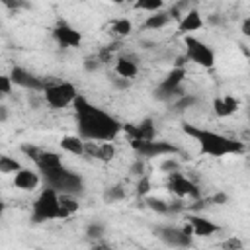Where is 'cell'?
Wrapping results in <instances>:
<instances>
[{"mask_svg":"<svg viewBox=\"0 0 250 250\" xmlns=\"http://www.w3.org/2000/svg\"><path fill=\"white\" fill-rule=\"evenodd\" d=\"M59 203H61V219L70 217L78 211V199L72 193H59Z\"/></svg>","mask_w":250,"mask_h":250,"instance_id":"44dd1931","label":"cell"},{"mask_svg":"<svg viewBox=\"0 0 250 250\" xmlns=\"http://www.w3.org/2000/svg\"><path fill=\"white\" fill-rule=\"evenodd\" d=\"M133 31V23L127 18H117L111 21V33L117 37H127Z\"/></svg>","mask_w":250,"mask_h":250,"instance_id":"603a6c76","label":"cell"},{"mask_svg":"<svg viewBox=\"0 0 250 250\" xmlns=\"http://www.w3.org/2000/svg\"><path fill=\"white\" fill-rule=\"evenodd\" d=\"M105 234V225L100 223V221H94L86 227V236L88 238H102Z\"/></svg>","mask_w":250,"mask_h":250,"instance_id":"83f0119b","label":"cell"},{"mask_svg":"<svg viewBox=\"0 0 250 250\" xmlns=\"http://www.w3.org/2000/svg\"><path fill=\"white\" fill-rule=\"evenodd\" d=\"M104 197H105V201H109V203H113V201H121V199H125V188L119 186V184L109 186V188L105 189Z\"/></svg>","mask_w":250,"mask_h":250,"instance_id":"484cf974","label":"cell"},{"mask_svg":"<svg viewBox=\"0 0 250 250\" xmlns=\"http://www.w3.org/2000/svg\"><path fill=\"white\" fill-rule=\"evenodd\" d=\"M21 168V162L10 154H0V174L8 176V174H16Z\"/></svg>","mask_w":250,"mask_h":250,"instance_id":"7402d4cb","label":"cell"},{"mask_svg":"<svg viewBox=\"0 0 250 250\" xmlns=\"http://www.w3.org/2000/svg\"><path fill=\"white\" fill-rule=\"evenodd\" d=\"M184 45H186V57L193 64H197L201 68H213L215 66V51L205 41H201L193 35H186Z\"/></svg>","mask_w":250,"mask_h":250,"instance_id":"8992f818","label":"cell"},{"mask_svg":"<svg viewBox=\"0 0 250 250\" xmlns=\"http://www.w3.org/2000/svg\"><path fill=\"white\" fill-rule=\"evenodd\" d=\"M186 78V70L182 66H176L172 68L158 84V88L154 90V96L158 100H170L172 96H180V86Z\"/></svg>","mask_w":250,"mask_h":250,"instance_id":"9c48e42d","label":"cell"},{"mask_svg":"<svg viewBox=\"0 0 250 250\" xmlns=\"http://www.w3.org/2000/svg\"><path fill=\"white\" fill-rule=\"evenodd\" d=\"M168 189L178 197H193V199H197L201 195L199 188L189 178H186L180 170L168 174Z\"/></svg>","mask_w":250,"mask_h":250,"instance_id":"30bf717a","label":"cell"},{"mask_svg":"<svg viewBox=\"0 0 250 250\" xmlns=\"http://www.w3.org/2000/svg\"><path fill=\"white\" fill-rule=\"evenodd\" d=\"M242 33H244V35H250V20H248V18L242 21Z\"/></svg>","mask_w":250,"mask_h":250,"instance_id":"74e56055","label":"cell"},{"mask_svg":"<svg viewBox=\"0 0 250 250\" xmlns=\"http://www.w3.org/2000/svg\"><path fill=\"white\" fill-rule=\"evenodd\" d=\"M125 131L129 133V139L131 141H148V139H154L152 119H145L139 125H125Z\"/></svg>","mask_w":250,"mask_h":250,"instance_id":"2e32d148","label":"cell"},{"mask_svg":"<svg viewBox=\"0 0 250 250\" xmlns=\"http://www.w3.org/2000/svg\"><path fill=\"white\" fill-rule=\"evenodd\" d=\"M170 20H172V16L168 14V12H164V10H158V12H150V16H146V20H145V29H150V31H158V29H162V27H166L168 23H170Z\"/></svg>","mask_w":250,"mask_h":250,"instance_id":"d6986e66","label":"cell"},{"mask_svg":"<svg viewBox=\"0 0 250 250\" xmlns=\"http://www.w3.org/2000/svg\"><path fill=\"white\" fill-rule=\"evenodd\" d=\"M145 205H146L150 211L158 213V215H168V201H164V199H160V197H146V199H145Z\"/></svg>","mask_w":250,"mask_h":250,"instance_id":"cb8c5ba5","label":"cell"},{"mask_svg":"<svg viewBox=\"0 0 250 250\" xmlns=\"http://www.w3.org/2000/svg\"><path fill=\"white\" fill-rule=\"evenodd\" d=\"M137 72H139V66H137V62H135L133 59H129V57H119V59L115 61V74H117V76L131 80V78L137 76Z\"/></svg>","mask_w":250,"mask_h":250,"instance_id":"ffe728a7","label":"cell"},{"mask_svg":"<svg viewBox=\"0 0 250 250\" xmlns=\"http://www.w3.org/2000/svg\"><path fill=\"white\" fill-rule=\"evenodd\" d=\"M4 6H8V8H12V10H18V8H27L29 4L25 2V0H0Z\"/></svg>","mask_w":250,"mask_h":250,"instance_id":"d6a6232c","label":"cell"},{"mask_svg":"<svg viewBox=\"0 0 250 250\" xmlns=\"http://www.w3.org/2000/svg\"><path fill=\"white\" fill-rule=\"evenodd\" d=\"M72 105L76 115V129L84 141H113L123 131V125L111 113L90 104L84 96L78 94Z\"/></svg>","mask_w":250,"mask_h":250,"instance_id":"6da1fadb","label":"cell"},{"mask_svg":"<svg viewBox=\"0 0 250 250\" xmlns=\"http://www.w3.org/2000/svg\"><path fill=\"white\" fill-rule=\"evenodd\" d=\"M143 170H145V164H143L141 158H137V160L133 162V166H131V172H133L135 176H143Z\"/></svg>","mask_w":250,"mask_h":250,"instance_id":"e575fe53","label":"cell"},{"mask_svg":"<svg viewBox=\"0 0 250 250\" xmlns=\"http://www.w3.org/2000/svg\"><path fill=\"white\" fill-rule=\"evenodd\" d=\"M39 172H41V180L45 182V186L53 188L59 193L78 195V193L84 191V180H82V176L76 174V172H72L70 168H66L62 162L61 164H55L51 168L39 170Z\"/></svg>","mask_w":250,"mask_h":250,"instance_id":"3957f363","label":"cell"},{"mask_svg":"<svg viewBox=\"0 0 250 250\" xmlns=\"http://www.w3.org/2000/svg\"><path fill=\"white\" fill-rule=\"evenodd\" d=\"M53 37H55V41H57L61 47H64V49L78 47V45L82 43V33H80L78 29H74L72 25L64 23V21H61V23H57V25L53 27Z\"/></svg>","mask_w":250,"mask_h":250,"instance_id":"7c38bea8","label":"cell"},{"mask_svg":"<svg viewBox=\"0 0 250 250\" xmlns=\"http://www.w3.org/2000/svg\"><path fill=\"white\" fill-rule=\"evenodd\" d=\"M160 170H162L164 174H170V172H178V170H180V162L174 158V154H170V156H166V158L160 162Z\"/></svg>","mask_w":250,"mask_h":250,"instance_id":"f1b7e54d","label":"cell"},{"mask_svg":"<svg viewBox=\"0 0 250 250\" xmlns=\"http://www.w3.org/2000/svg\"><path fill=\"white\" fill-rule=\"evenodd\" d=\"M223 248H242V244H240V240L230 238V240H227V242L223 244Z\"/></svg>","mask_w":250,"mask_h":250,"instance_id":"d590c367","label":"cell"},{"mask_svg":"<svg viewBox=\"0 0 250 250\" xmlns=\"http://www.w3.org/2000/svg\"><path fill=\"white\" fill-rule=\"evenodd\" d=\"M4 211H6V203H4L2 199H0V217L4 215Z\"/></svg>","mask_w":250,"mask_h":250,"instance_id":"ab89813d","label":"cell"},{"mask_svg":"<svg viewBox=\"0 0 250 250\" xmlns=\"http://www.w3.org/2000/svg\"><path fill=\"white\" fill-rule=\"evenodd\" d=\"M156 236L168 244V246H176V248H186V246H191V229L189 225L186 223L184 227H172V225H164V227H158L156 230Z\"/></svg>","mask_w":250,"mask_h":250,"instance_id":"ba28073f","label":"cell"},{"mask_svg":"<svg viewBox=\"0 0 250 250\" xmlns=\"http://www.w3.org/2000/svg\"><path fill=\"white\" fill-rule=\"evenodd\" d=\"M41 182V174L31 170V168H20L16 174H14V186L21 191H33Z\"/></svg>","mask_w":250,"mask_h":250,"instance_id":"5bb4252c","label":"cell"},{"mask_svg":"<svg viewBox=\"0 0 250 250\" xmlns=\"http://www.w3.org/2000/svg\"><path fill=\"white\" fill-rule=\"evenodd\" d=\"M12 78H10V74H0V94L2 96H6V94H10L12 92Z\"/></svg>","mask_w":250,"mask_h":250,"instance_id":"4dcf8cb0","label":"cell"},{"mask_svg":"<svg viewBox=\"0 0 250 250\" xmlns=\"http://www.w3.org/2000/svg\"><path fill=\"white\" fill-rule=\"evenodd\" d=\"M150 191V180H148V176H141V180L137 182V193L139 195H146Z\"/></svg>","mask_w":250,"mask_h":250,"instance_id":"f546056e","label":"cell"},{"mask_svg":"<svg viewBox=\"0 0 250 250\" xmlns=\"http://www.w3.org/2000/svg\"><path fill=\"white\" fill-rule=\"evenodd\" d=\"M188 225H189L193 236H203V238L213 236V234H217L221 230L219 225H215L211 219L201 217V215H189L188 217Z\"/></svg>","mask_w":250,"mask_h":250,"instance_id":"4fadbf2b","label":"cell"},{"mask_svg":"<svg viewBox=\"0 0 250 250\" xmlns=\"http://www.w3.org/2000/svg\"><path fill=\"white\" fill-rule=\"evenodd\" d=\"M137 10H145V12H158L164 8V0H133Z\"/></svg>","mask_w":250,"mask_h":250,"instance_id":"d4e9b609","label":"cell"},{"mask_svg":"<svg viewBox=\"0 0 250 250\" xmlns=\"http://www.w3.org/2000/svg\"><path fill=\"white\" fill-rule=\"evenodd\" d=\"M129 82H131V80H127V78H121V76H117V74H115V78H113V86H115V88H119V90H125V88H129Z\"/></svg>","mask_w":250,"mask_h":250,"instance_id":"836d02e7","label":"cell"},{"mask_svg":"<svg viewBox=\"0 0 250 250\" xmlns=\"http://www.w3.org/2000/svg\"><path fill=\"white\" fill-rule=\"evenodd\" d=\"M10 78H12V84H16V86H20L23 90H29V92H43V88L47 84L39 76H35L33 72H29V70H25L21 66H14L10 70Z\"/></svg>","mask_w":250,"mask_h":250,"instance_id":"8fae6325","label":"cell"},{"mask_svg":"<svg viewBox=\"0 0 250 250\" xmlns=\"http://www.w3.org/2000/svg\"><path fill=\"white\" fill-rule=\"evenodd\" d=\"M227 199H229V197H227L225 193H217V195L213 197V201H215V203H219V205H223V203H225Z\"/></svg>","mask_w":250,"mask_h":250,"instance_id":"8d00e7d4","label":"cell"},{"mask_svg":"<svg viewBox=\"0 0 250 250\" xmlns=\"http://www.w3.org/2000/svg\"><path fill=\"white\" fill-rule=\"evenodd\" d=\"M84 139L80 135H64L61 139V148L74 156H84Z\"/></svg>","mask_w":250,"mask_h":250,"instance_id":"ac0fdd59","label":"cell"},{"mask_svg":"<svg viewBox=\"0 0 250 250\" xmlns=\"http://www.w3.org/2000/svg\"><path fill=\"white\" fill-rule=\"evenodd\" d=\"M100 66H102V61H100L98 57H94V59L90 57V59L84 61V68H86L88 72H94V70H98Z\"/></svg>","mask_w":250,"mask_h":250,"instance_id":"1f68e13d","label":"cell"},{"mask_svg":"<svg viewBox=\"0 0 250 250\" xmlns=\"http://www.w3.org/2000/svg\"><path fill=\"white\" fill-rule=\"evenodd\" d=\"M195 104H197V98H195L193 94H180V98H178V102L174 104V107H176L178 111H182V109L193 107Z\"/></svg>","mask_w":250,"mask_h":250,"instance_id":"4316f807","label":"cell"},{"mask_svg":"<svg viewBox=\"0 0 250 250\" xmlns=\"http://www.w3.org/2000/svg\"><path fill=\"white\" fill-rule=\"evenodd\" d=\"M201 27H203V18H201L197 8H189V10H186L182 14V18H180V31L184 35H189V33H193V31H197Z\"/></svg>","mask_w":250,"mask_h":250,"instance_id":"9a60e30c","label":"cell"},{"mask_svg":"<svg viewBox=\"0 0 250 250\" xmlns=\"http://www.w3.org/2000/svg\"><path fill=\"white\" fill-rule=\"evenodd\" d=\"M131 146L139 154V158H154V156H170L178 154L180 148L168 141L148 139V141H131Z\"/></svg>","mask_w":250,"mask_h":250,"instance_id":"52a82bcc","label":"cell"},{"mask_svg":"<svg viewBox=\"0 0 250 250\" xmlns=\"http://www.w3.org/2000/svg\"><path fill=\"white\" fill-rule=\"evenodd\" d=\"M53 219H61L59 191L45 186L31 205V221L33 223H45V221H53Z\"/></svg>","mask_w":250,"mask_h":250,"instance_id":"277c9868","label":"cell"},{"mask_svg":"<svg viewBox=\"0 0 250 250\" xmlns=\"http://www.w3.org/2000/svg\"><path fill=\"white\" fill-rule=\"evenodd\" d=\"M184 133L189 135L199 145L201 152L207 154V156L221 158V156H230V154H242L246 150L242 141L230 139L227 135H221V133H215V131H209V129H203V127H197V125L186 123Z\"/></svg>","mask_w":250,"mask_h":250,"instance_id":"7a4b0ae2","label":"cell"},{"mask_svg":"<svg viewBox=\"0 0 250 250\" xmlns=\"http://www.w3.org/2000/svg\"><path fill=\"white\" fill-rule=\"evenodd\" d=\"M76 96H78V90L70 82L45 84V88H43V100L53 109H64V107L72 105V102L76 100Z\"/></svg>","mask_w":250,"mask_h":250,"instance_id":"5b68a950","label":"cell"},{"mask_svg":"<svg viewBox=\"0 0 250 250\" xmlns=\"http://www.w3.org/2000/svg\"><path fill=\"white\" fill-rule=\"evenodd\" d=\"M107 2H111V4H123V2H133V0H107Z\"/></svg>","mask_w":250,"mask_h":250,"instance_id":"60d3db41","label":"cell"},{"mask_svg":"<svg viewBox=\"0 0 250 250\" xmlns=\"http://www.w3.org/2000/svg\"><path fill=\"white\" fill-rule=\"evenodd\" d=\"M238 109V100L232 96H221L213 100V111L219 117H229Z\"/></svg>","mask_w":250,"mask_h":250,"instance_id":"e0dca14e","label":"cell"},{"mask_svg":"<svg viewBox=\"0 0 250 250\" xmlns=\"http://www.w3.org/2000/svg\"><path fill=\"white\" fill-rule=\"evenodd\" d=\"M6 119H8V107L0 105V121H6Z\"/></svg>","mask_w":250,"mask_h":250,"instance_id":"f35d334b","label":"cell"},{"mask_svg":"<svg viewBox=\"0 0 250 250\" xmlns=\"http://www.w3.org/2000/svg\"><path fill=\"white\" fill-rule=\"evenodd\" d=\"M0 100H2V94H0Z\"/></svg>","mask_w":250,"mask_h":250,"instance_id":"b9f144b4","label":"cell"}]
</instances>
